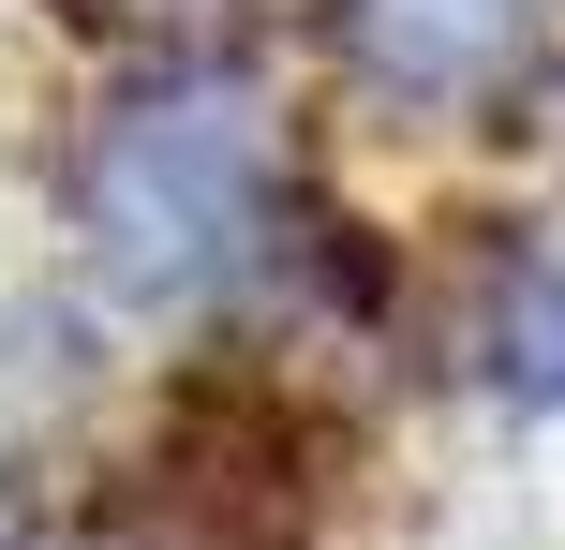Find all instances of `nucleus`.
<instances>
[{"instance_id":"obj_1","label":"nucleus","mask_w":565,"mask_h":550,"mask_svg":"<svg viewBox=\"0 0 565 550\" xmlns=\"http://www.w3.org/2000/svg\"><path fill=\"white\" fill-rule=\"evenodd\" d=\"M75 224H89V254H105V283L119 298H268V283H298V224H312V194L282 179V134H268V105L238 75H209V60H179V75H149V89H119L105 119L75 134Z\"/></svg>"},{"instance_id":"obj_2","label":"nucleus","mask_w":565,"mask_h":550,"mask_svg":"<svg viewBox=\"0 0 565 550\" xmlns=\"http://www.w3.org/2000/svg\"><path fill=\"white\" fill-rule=\"evenodd\" d=\"M358 506V417L282 357H194L149 417V462L89 521L105 550H328Z\"/></svg>"},{"instance_id":"obj_3","label":"nucleus","mask_w":565,"mask_h":550,"mask_svg":"<svg viewBox=\"0 0 565 550\" xmlns=\"http://www.w3.org/2000/svg\"><path fill=\"white\" fill-rule=\"evenodd\" d=\"M536 0H328V60L372 105H477L521 75Z\"/></svg>"},{"instance_id":"obj_4","label":"nucleus","mask_w":565,"mask_h":550,"mask_svg":"<svg viewBox=\"0 0 565 550\" xmlns=\"http://www.w3.org/2000/svg\"><path fill=\"white\" fill-rule=\"evenodd\" d=\"M477 357L507 402H565V268H507L477 313Z\"/></svg>"},{"instance_id":"obj_5","label":"nucleus","mask_w":565,"mask_h":550,"mask_svg":"<svg viewBox=\"0 0 565 550\" xmlns=\"http://www.w3.org/2000/svg\"><path fill=\"white\" fill-rule=\"evenodd\" d=\"M75 30H105V45H149V75H179V60H209L224 30H254V0H60Z\"/></svg>"},{"instance_id":"obj_6","label":"nucleus","mask_w":565,"mask_h":550,"mask_svg":"<svg viewBox=\"0 0 565 550\" xmlns=\"http://www.w3.org/2000/svg\"><path fill=\"white\" fill-rule=\"evenodd\" d=\"M536 119H551V149H565V60H551V89H536Z\"/></svg>"}]
</instances>
